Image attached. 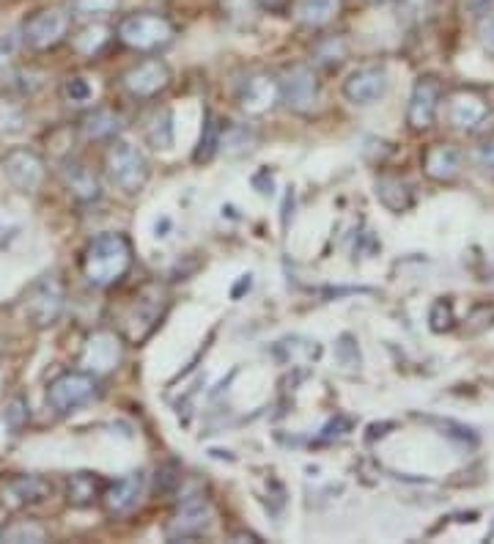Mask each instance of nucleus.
<instances>
[{
  "label": "nucleus",
  "mask_w": 494,
  "mask_h": 544,
  "mask_svg": "<svg viewBox=\"0 0 494 544\" xmlns=\"http://www.w3.org/2000/svg\"><path fill=\"white\" fill-rule=\"evenodd\" d=\"M135 250L127 234L107 231L88 242L83 250V275L91 286H116L132 267Z\"/></svg>",
  "instance_id": "obj_1"
},
{
  "label": "nucleus",
  "mask_w": 494,
  "mask_h": 544,
  "mask_svg": "<svg viewBox=\"0 0 494 544\" xmlns=\"http://www.w3.org/2000/svg\"><path fill=\"white\" fill-rule=\"evenodd\" d=\"M116 36H119V42L130 50L157 53V50H165L176 39V28L163 14L140 12V14L124 17L116 28Z\"/></svg>",
  "instance_id": "obj_2"
},
{
  "label": "nucleus",
  "mask_w": 494,
  "mask_h": 544,
  "mask_svg": "<svg viewBox=\"0 0 494 544\" xmlns=\"http://www.w3.org/2000/svg\"><path fill=\"white\" fill-rule=\"evenodd\" d=\"M105 171H107V179L116 185L121 193L127 196H135L146 188L148 181V160L146 155L132 146L130 140H113L110 149L105 155Z\"/></svg>",
  "instance_id": "obj_3"
},
{
  "label": "nucleus",
  "mask_w": 494,
  "mask_h": 544,
  "mask_svg": "<svg viewBox=\"0 0 494 544\" xmlns=\"http://www.w3.org/2000/svg\"><path fill=\"white\" fill-rule=\"evenodd\" d=\"M94 396H96V377L83 369L58 374L55 380H50L45 393L50 410H55L58 415H69L78 407L94 402Z\"/></svg>",
  "instance_id": "obj_4"
},
{
  "label": "nucleus",
  "mask_w": 494,
  "mask_h": 544,
  "mask_svg": "<svg viewBox=\"0 0 494 544\" xmlns=\"http://www.w3.org/2000/svg\"><path fill=\"white\" fill-rule=\"evenodd\" d=\"M280 102H286L289 111L294 113H314L319 96H322V83L316 69L308 63H294L280 75Z\"/></svg>",
  "instance_id": "obj_5"
},
{
  "label": "nucleus",
  "mask_w": 494,
  "mask_h": 544,
  "mask_svg": "<svg viewBox=\"0 0 494 544\" xmlns=\"http://www.w3.org/2000/svg\"><path fill=\"white\" fill-rule=\"evenodd\" d=\"M66 305V289L58 275L39 278L25 297V316L36 324V328H50L63 314Z\"/></svg>",
  "instance_id": "obj_6"
},
{
  "label": "nucleus",
  "mask_w": 494,
  "mask_h": 544,
  "mask_svg": "<svg viewBox=\"0 0 494 544\" xmlns=\"http://www.w3.org/2000/svg\"><path fill=\"white\" fill-rule=\"evenodd\" d=\"M71 28V17L63 9H45V12H36L25 20L22 25V42L30 50H55Z\"/></svg>",
  "instance_id": "obj_7"
},
{
  "label": "nucleus",
  "mask_w": 494,
  "mask_h": 544,
  "mask_svg": "<svg viewBox=\"0 0 494 544\" xmlns=\"http://www.w3.org/2000/svg\"><path fill=\"white\" fill-rule=\"evenodd\" d=\"M4 173L12 181V188L20 193H36L47 179V163L39 152L17 146L4 155Z\"/></svg>",
  "instance_id": "obj_8"
},
{
  "label": "nucleus",
  "mask_w": 494,
  "mask_h": 544,
  "mask_svg": "<svg viewBox=\"0 0 494 544\" xmlns=\"http://www.w3.org/2000/svg\"><path fill=\"white\" fill-rule=\"evenodd\" d=\"M212 528V506L204 498H189L171 515L165 523L168 541H189L198 539Z\"/></svg>",
  "instance_id": "obj_9"
},
{
  "label": "nucleus",
  "mask_w": 494,
  "mask_h": 544,
  "mask_svg": "<svg viewBox=\"0 0 494 544\" xmlns=\"http://www.w3.org/2000/svg\"><path fill=\"white\" fill-rule=\"evenodd\" d=\"M121 83L135 99H155L171 86V69L163 58H146L124 71Z\"/></svg>",
  "instance_id": "obj_10"
},
{
  "label": "nucleus",
  "mask_w": 494,
  "mask_h": 544,
  "mask_svg": "<svg viewBox=\"0 0 494 544\" xmlns=\"http://www.w3.org/2000/svg\"><path fill=\"white\" fill-rule=\"evenodd\" d=\"M121 357H124L121 339L113 331H96V333L88 336V341L83 347L80 366H83V372H88L94 377H102V374H110L113 369H116L121 363Z\"/></svg>",
  "instance_id": "obj_11"
},
{
  "label": "nucleus",
  "mask_w": 494,
  "mask_h": 544,
  "mask_svg": "<svg viewBox=\"0 0 494 544\" xmlns=\"http://www.w3.org/2000/svg\"><path fill=\"white\" fill-rule=\"evenodd\" d=\"M442 102V86L437 78H421L412 88L409 105H406V124L414 132H423L434 124L437 111Z\"/></svg>",
  "instance_id": "obj_12"
},
{
  "label": "nucleus",
  "mask_w": 494,
  "mask_h": 544,
  "mask_svg": "<svg viewBox=\"0 0 494 544\" xmlns=\"http://www.w3.org/2000/svg\"><path fill=\"white\" fill-rule=\"evenodd\" d=\"M143 487H146V479L140 470L135 473H127L116 481L105 484L102 490V506L110 517H121V515H130L135 506L140 503L143 498Z\"/></svg>",
  "instance_id": "obj_13"
},
{
  "label": "nucleus",
  "mask_w": 494,
  "mask_h": 544,
  "mask_svg": "<svg viewBox=\"0 0 494 544\" xmlns=\"http://www.w3.org/2000/svg\"><path fill=\"white\" fill-rule=\"evenodd\" d=\"M388 71L382 66H363L357 71H352L349 80L344 83V96L352 105L368 107L373 102H379L388 94Z\"/></svg>",
  "instance_id": "obj_14"
},
{
  "label": "nucleus",
  "mask_w": 494,
  "mask_h": 544,
  "mask_svg": "<svg viewBox=\"0 0 494 544\" xmlns=\"http://www.w3.org/2000/svg\"><path fill=\"white\" fill-rule=\"evenodd\" d=\"M280 102V83L270 75H253L239 88V107L247 116H264Z\"/></svg>",
  "instance_id": "obj_15"
},
{
  "label": "nucleus",
  "mask_w": 494,
  "mask_h": 544,
  "mask_svg": "<svg viewBox=\"0 0 494 544\" xmlns=\"http://www.w3.org/2000/svg\"><path fill=\"white\" fill-rule=\"evenodd\" d=\"M462 168H465V155L459 146H453V143H434V146L423 152V173L431 181H440V185L459 179Z\"/></svg>",
  "instance_id": "obj_16"
},
{
  "label": "nucleus",
  "mask_w": 494,
  "mask_h": 544,
  "mask_svg": "<svg viewBox=\"0 0 494 544\" xmlns=\"http://www.w3.org/2000/svg\"><path fill=\"white\" fill-rule=\"evenodd\" d=\"M489 119V102L475 91H456L448 102V121L456 130H475Z\"/></svg>",
  "instance_id": "obj_17"
},
{
  "label": "nucleus",
  "mask_w": 494,
  "mask_h": 544,
  "mask_svg": "<svg viewBox=\"0 0 494 544\" xmlns=\"http://www.w3.org/2000/svg\"><path fill=\"white\" fill-rule=\"evenodd\" d=\"M61 179H63L66 190L71 193V198L80 201V204H94L102 196L99 176L80 160H66L61 165Z\"/></svg>",
  "instance_id": "obj_18"
},
{
  "label": "nucleus",
  "mask_w": 494,
  "mask_h": 544,
  "mask_svg": "<svg viewBox=\"0 0 494 544\" xmlns=\"http://www.w3.org/2000/svg\"><path fill=\"white\" fill-rule=\"evenodd\" d=\"M53 487L42 476H14L4 487V506L9 509H25V506L45 503Z\"/></svg>",
  "instance_id": "obj_19"
},
{
  "label": "nucleus",
  "mask_w": 494,
  "mask_h": 544,
  "mask_svg": "<svg viewBox=\"0 0 494 544\" xmlns=\"http://www.w3.org/2000/svg\"><path fill=\"white\" fill-rule=\"evenodd\" d=\"M376 198L390 212H406L414 201L409 181L401 176H393V173H385L376 179Z\"/></svg>",
  "instance_id": "obj_20"
},
{
  "label": "nucleus",
  "mask_w": 494,
  "mask_h": 544,
  "mask_svg": "<svg viewBox=\"0 0 494 544\" xmlns=\"http://www.w3.org/2000/svg\"><path fill=\"white\" fill-rule=\"evenodd\" d=\"M124 127V119L110 111V107H96V111L86 113L80 121V132L86 140H113Z\"/></svg>",
  "instance_id": "obj_21"
},
{
  "label": "nucleus",
  "mask_w": 494,
  "mask_h": 544,
  "mask_svg": "<svg viewBox=\"0 0 494 544\" xmlns=\"http://www.w3.org/2000/svg\"><path fill=\"white\" fill-rule=\"evenodd\" d=\"M340 6L344 0H297L294 17L306 28H324L340 14Z\"/></svg>",
  "instance_id": "obj_22"
},
{
  "label": "nucleus",
  "mask_w": 494,
  "mask_h": 544,
  "mask_svg": "<svg viewBox=\"0 0 494 544\" xmlns=\"http://www.w3.org/2000/svg\"><path fill=\"white\" fill-rule=\"evenodd\" d=\"M102 490L105 481L96 473H74L66 481V503L74 506V509H86V506L102 500Z\"/></svg>",
  "instance_id": "obj_23"
},
{
  "label": "nucleus",
  "mask_w": 494,
  "mask_h": 544,
  "mask_svg": "<svg viewBox=\"0 0 494 544\" xmlns=\"http://www.w3.org/2000/svg\"><path fill=\"white\" fill-rule=\"evenodd\" d=\"M220 146H222V127H220V121L212 113H206L204 130H201V140H198V146H196L193 160L196 163H209L217 155Z\"/></svg>",
  "instance_id": "obj_24"
},
{
  "label": "nucleus",
  "mask_w": 494,
  "mask_h": 544,
  "mask_svg": "<svg viewBox=\"0 0 494 544\" xmlns=\"http://www.w3.org/2000/svg\"><path fill=\"white\" fill-rule=\"evenodd\" d=\"M107 42H110V28H105V25H86L71 39L74 50H78L80 55H96V53L105 50Z\"/></svg>",
  "instance_id": "obj_25"
},
{
  "label": "nucleus",
  "mask_w": 494,
  "mask_h": 544,
  "mask_svg": "<svg viewBox=\"0 0 494 544\" xmlns=\"http://www.w3.org/2000/svg\"><path fill=\"white\" fill-rule=\"evenodd\" d=\"M314 55H316V61H319L322 66L335 69V66H340V63L347 61V55H349V45H347L344 36H327V39H322V42L316 45Z\"/></svg>",
  "instance_id": "obj_26"
},
{
  "label": "nucleus",
  "mask_w": 494,
  "mask_h": 544,
  "mask_svg": "<svg viewBox=\"0 0 494 544\" xmlns=\"http://www.w3.org/2000/svg\"><path fill=\"white\" fill-rule=\"evenodd\" d=\"M47 539V531L39 525V523H33V520H17L12 523L9 528L0 531V541H45Z\"/></svg>",
  "instance_id": "obj_27"
},
{
  "label": "nucleus",
  "mask_w": 494,
  "mask_h": 544,
  "mask_svg": "<svg viewBox=\"0 0 494 544\" xmlns=\"http://www.w3.org/2000/svg\"><path fill=\"white\" fill-rule=\"evenodd\" d=\"M434 14V0H398V20L404 25H421Z\"/></svg>",
  "instance_id": "obj_28"
},
{
  "label": "nucleus",
  "mask_w": 494,
  "mask_h": 544,
  "mask_svg": "<svg viewBox=\"0 0 494 544\" xmlns=\"http://www.w3.org/2000/svg\"><path fill=\"white\" fill-rule=\"evenodd\" d=\"M148 143L155 149H168L171 143H173V124H171V113L168 111H163V113H157L155 119H151V124H148Z\"/></svg>",
  "instance_id": "obj_29"
},
{
  "label": "nucleus",
  "mask_w": 494,
  "mask_h": 544,
  "mask_svg": "<svg viewBox=\"0 0 494 544\" xmlns=\"http://www.w3.org/2000/svg\"><path fill=\"white\" fill-rule=\"evenodd\" d=\"M121 6V0H71V9L83 17H102Z\"/></svg>",
  "instance_id": "obj_30"
},
{
  "label": "nucleus",
  "mask_w": 494,
  "mask_h": 544,
  "mask_svg": "<svg viewBox=\"0 0 494 544\" xmlns=\"http://www.w3.org/2000/svg\"><path fill=\"white\" fill-rule=\"evenodd\" d=\"M453 322H456V316H453V303H450V300H437V303L431 305V314H429L431 331H434V333H445V331L453 328Z\"/></svg>",
  "instance_id": "obj_31"
},
{
  "label": "nucleus",
  "mask_w": 494,
  "mask_h": 544,
  "mask_svg": "<svg viewBox=\"0 0 494 544\" xmlns=\"http://www.w3.org/2000/svg\"><path fill=\"white\" fill-rule=\"evenodd\" d=\"M63 94H66L69 102L83 105V102H91L94 88H91V83H88L86 78H69V80L63 83Z\"/></svg>",
  "instance_id": "obj_32"
},
{
  "label": "nucleus",
  "mask_w": 494,
  "mask_h": 544,
  "mask_svg": "<svg viewBox=\"0 0 494 544\" xmlns=\"http://www.w3.org/2000/svg\"><path fill=\"white\" fill-rule=\"evenodd\" d=\"M475 160H478L481 168L494 171V138H486V140L481 143L478 152H475Z\"/></svg>",
  "instance_id": "obj_33"
},
{
  "label": "nucleus",
  "mask_w": 494,
  "mask_h": 544,
  "mask_svg": "<svg viewBox=\"0 0 494 544\" xmlns=\"http://www.w3.org/2000/svg\"><path fill=\"white\" fill-rule=\"evenodd\" d=\"M478 36H481L483 47L494 53V14H489V17L481 20V25H478Z\"/></svg>",
  "instance_id": "obj_34"
},
{
  "label": "nucleus",
  "mask_w": 494,
  "mask_h": 544,
  "mask_svg": "<svg viewBox=\"0 0 494 544\" xmlns=\"http://www.w3.org/2000/svg\"><path fill=\"white\" fill-rule=\"evenodd\" d=\"M255 4L264 9V12H272V14H283L289 9V0H255Z\"/></svg>",
  "instance_id": "obj_35"
},
{
  "label": "nucleus",
  "mask_w": 494,
  "mask_h": 544,
  "mask_svg": "<svg viewBox=\"0 0 494 544\" xmlns=\"http://www.w3.org/2000/svg\"><path fill=\"white\" fill-rule=\"evenodd\" d=\"M371 4H385V0H371Z\"/></svg>",
  "instance_id": "obj_36"
}]
</instances>
